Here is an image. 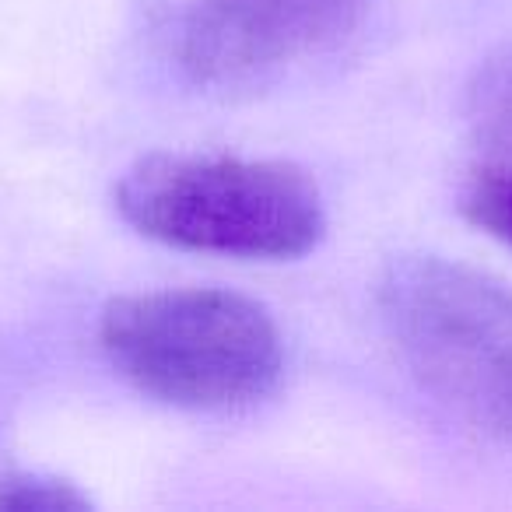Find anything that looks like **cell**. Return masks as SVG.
Here are the masks:
<instances>
[{
	"instance_id": "cell-7",
	"label": "cell",
	"mask_w": 512,
	"mask_h": 512,
	"mask_svg": "<svg viewBox=\"0 0 512 512\" xmlns=\"http://www.w3.org/2000/svg\"><path fill=\"white\" fill-rule=\"evenodd\" d=\"M460 207L477 228L512 246V172L481 165L463 186Z\"/></svg>"
},
{
	"instance_id": "cell-6",
	"label": "cell",
	"mask_w": 512,
	"mask_h": 512,
	"mask_svg": "<svg viewBox=\"0 0 512 512\" xmlns=\"http://www.w3.org/2000/svg\"><path fill=\"white\" fill-rule=\"evenodd\" d=\"M92 498L78 484L50 474H11L0 481V512H88Z\"/></svg>"
},
{
	"instance_id": "cell-5",
	"label": "cell",
	"mask_w": 512,
	"mask_h": 512,
	"mask_svg": "<svg viewBox=\"0 0 512 512\" xmlns=\"http://www.w3.org/2000/svg\"><path fill=\"white\" fill-rule=\"evenodd\" d=\"M474 130L488 169L512 172V53L484 67L474 88Z\"/></svg>"
},
{
	"instance_id": "cell-3",
	"label": "cell",
	"mask_w": 512,
	"mask_h": 512,
	"mask_svg": "<svg viewBox=\"0 0 512 512\" xmlns=\"http://www.w3.org/2000/svg\"><path fill=\"white\" fill-rule=\"evenodd\" d=\"M411 376L453 418L512 446V288L460 260L407 253L376 288Z\"/></svg>"
},
{
	"instance_id": "cell-4",
	"label": "cell",
	"mask_w": 512,
	"mask_h": 512,
	"mask_svg": "<svg viewBox=\"0 0 512 512\" xmlns=\"http://www.w3.org/2000/svg\"><path fill=\"white\" fill-rule=\"evenodd\" d=\"M369 0H197L179 39V64L214 92L267 85L285 67L348 36Z\"/></svg>"
},
{
	"instance_id": "cell-1",
	"label": "cell",
	"mask_w": 512,
	"mask_h": 512,
	"mask_svg": "<svg viewBox=\"0 0 512 512\" xmlns=\"http://www.w3.org/2000/svg\"><path fill=\"white\" fill-rule=\"evenodd\" d=\"M123 379L183 411H239L278 386L281 334L260 302L228 288L123 295L99 320Z\"/></svg>"
},
{
	"instance_id": "cell-2",
	"label": "cell",
	"mask_w": 512,
	"mask_h": 512,
	"mask_svg": "<svg viewBox=\"0 0 512 512\" xmlns=\"http://www.w3.org/2000/svg\"><path fill=\"white\" fill-rule=\"evenodd\" d=\"M116 207L148 239L239 260H295L327 232L313 176L274 158L148 155L123 172Z\"/></svg>"
}]
</instances>
